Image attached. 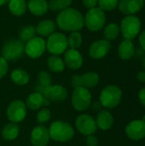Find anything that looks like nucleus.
<instances>
[{
    "mask_svg": "<svg viewBox=\"0 0 145 146\" xmlns=\"http://www.w3.org/2000/svg\"><path fill=\"white\" fill-rule=\"evenodd\" d=\"M56 26L65 32L79 31L85 26L82 14L74 8H68L58 13L56 20Z\"/></svg>",
    "mask_w": 145,
    "mask_h": 146,
    "instance_id": "1",
    "label": "nucleus"
},
{
    "mask_svg": "<svg viewBox=\"0 0 145 146\" xmlns=\"http://www.w3.org/2000/svg\"><path fill=\"white\" fill-rule=\"evenodd\" d=\"M48 129L50 139L59 143H66L72 140L75 134L73 127L62 121H53Z\"/></svg>",
    "mask_w": 145,
    "mask_h": 146,
    "instance_id": "2",
    "label": "nucleus"
},
{
    "mask_svg": "<svg viewBox=\"0 0 145 146\" xmlns=\"http://www.w3.org/2000/svg\"><path fill=\"white\" fill-rule=\"evenodd\" d=\"M121 98V89L115 85H109L101 91L99 96V102L103 108L110 110L116 108L120 104Z\"/></svg>",
    "mask_w": 145,
    "mask_h": 146,
    "instance_id": "3",
    "label": "nucleus"
},
{
    "mask_svg": "<svg viewBox=\"0 0 145 146\" xmlns=\"http://www.w3.org/2000/svg\"><path fill=\"white\" fill-rule=\"evenodd\" d=\"M106 23V15L100 8L89 9L84 17V24L88 30L97 32L103 28Z\"/></svg>",
    "mask_w": 145,
    "mask_h": 146,
    "instance_id": "4",
    "label": "nucleus"
},
{
    "mask_svg": "<svg viewBox=\"0 0 145 146\" xmlns=\"http://www.w3.org/2000/svg\"><path fill=\"white\" fill-rule=\"evenodd\" d=\"M91 93L89 89L82 86H77L73 89L71 96V104L73 108L79 112L85 111L91 105Z\"/></svg>",
    "mask_w": 145,
    "mask_h": 146,
    "instance_id": "5",
    "label": "nucleus"
},
{
    "mask_svg": "<svg viewBox=\"0 0 145 146\" xmlns=\"http://www.w3.org/2000/svg\"><path fill=\"white\" fill-rule=\"evenodd\" d=\"M120 30L125 39L132 40L136 38L141 30V21L134 15H126L121 22Z\"/></svg>",
    "mask_w": 145,
    "mask_h": 146,
    "instance_id": "6",
    "label": "nucleus"
},
{
    "mask_svg": "<svg viewBox=\"0 0 145 146\" xmlns=\"http://www.w3.org/2000/svg\"><path fill=\"white\" fill-rule=\"evenodd\" d=\"M1 53L7 62L16 61L25 53V44L20 39H10L3 44Z\"/></svg>",
    "mask_w": 145,
    "mask_h": 146,
    "instance_id": "7",
    "label": "nucleus"
},
{
    "mask_svg": "<svg viewBox=\"0 0 145 146\" xmlns=\"http://www.w3.org/2000/svg\"><path fill=\"white\" fill-rule=\"evenodd\" d=\"M68 39L65 34L55 32L46 40V50L53 56H60L67 50Z\"/></svg>",
    "mask_w": 145,
    "mask_h": 146,
    "instance_id": "8",
    "label": "nucleus"
},
{
    "mask_svg": "<svg viewBox=\"0 0 145 146\" xmlns=\"http://www.w3.org/2000/svg\"><path fill=\"white\" fill-rule=\"evenodd\" d=\"M27 114V108L25 102L16 99L12 101L6 109V115L10 122L19 123L25 120Z\"/></svg>",
    "mask_w": 145,
    "mask_h": 146,
    "instance_id": "9",
    "label": "nucleus"
},
{
    "mask_svg": "<svg viewBox=\"0 0 145 146\" xmlns=\"http://www.w3.org/2000/svg\"><path fill=\"white\" fill-rule=\"evenodd\" d=\"M74 126L77 131L85 136L94 134L97 130L96 120L88 114H81L75 119Z\"/></svg>",
    "mask_w": 145,
    "mask_h": 146,
    "instance_id": "10",
    "label": "nucleus"
},
{
    "mask_svg": "<svg viewBox=\"0 0 145 146\" xmlns=\"http://www.w3.org/2000/svg\"><path fill=\"white\" fill-rule=\"evenodd\" d=\"M100 77L98 74L93 71L86 72L81 75L75 74L72 78V85L75 88L77 86H82L86 89H91L98 85Z\"/></svg>",
    "mask_w": 145,
    "mask_h": 146,
    "instance_id": "11",
    "label": "nucleus"
},
{
    "mask_svg": "<svg viewBox=\"0 0 145 146\" xmlns=\"http://www.w3.org/2000/svg\"><path fill=\"white\" fill-rule=\"evenodd\" d=\"M46 50V41L41 37H34L25 44V53L32 59L40 57Z\"/></svg>",
    "mask_w": 145,
    "mask_h": 146,
    "instance_id": "12",
    "label": "nucleus"
},
{
    "mask_svg": "<svg viewBox=\"0 0 145 146\" xmlns=\"http://www.w3.org/2000/svg\"><path fill=\"white\" fill-rule=\"evenodd\" d=\"M40 93L43 94L45 99L52 102H63L68 97V90L61 85H50L43 89Z\"/></svg>",
    "mask_w": 145,
    "mask_h": 146,
    "instance_id": "13",
    "label": "nucleus"
},
{
    "mask_svg": "<svg viewBox=\"0 0 145 146\" xmlns=\"http://www.w3.org/2000/svg\"><path fill=\"white\" fill-rule=\"evenodd\" d=\"M50 140L49 129L43 126L38 125L34 127L31 132L30 141L32 146H47Z\"/></svg>",
    "mask_w": 145,
    "mask_h": 146,
    "instance_id": "14",
    "label": "nucleus"
},
{
    "mask_svg": "<svg viewBox=\"0 0 145 146\" xmlns=\"http://www.w3.org/2000/svg\"><path fill=\"white\" fill-rule=\"evenodd\" d=\"M126 136L134 141H139L145 138V122L142 120L130 121L125 129Z\"/></svg>",
    "mask_w": 145,
    "mask_h": 146,
    "instance_id": "15",
    "label": "nucleus"
},
{
    "mask_svg": "<svg viewBox=\"0 0 145 146\" xmlns=\"http://www.w3.org/2000/svg\"><path fill=\"white\" fill-rule=\"evenodd\" d=\"M111 49V44L107 39H99L93 42L89 48V56L92 59L99 60L105 57Z\"/></svg>",
    "mask_w": 145,
    "mask_h": 146,
    "instance_id": "16",
    "label": "nucleus"
},
{
    "mask_svg": "<svg viewBox=\"0 0 145 146\" xmlns=\"http://www.w3.org/2000/svg\"><path fill=\"white\" fill-rule=\"evenodd\" d=\"M63 62L65 66L73 70H77L80 68L83 65V56L81 53L75 49H68L64 52Z\"/></svg>",
    "mask_w": 145,
    "mask_h": 146,
    "instance_id": "17",
    "label": "nucleus"
},
{
    "mask_svg": "<svg viewBox=\"0 0 145 146\" xmlns=\"http://www.w3.org/2000/svg\"><path fill=\"white\" fill-rule=\"evenodd\" d=\"M144 0H121L118 8L122 14L132 15L139 12L144 8Z\"/></svg>",
    "mask_w": 145,
    "mask_h": 146,
    "instance_id": "18",
    "label": "nucleus"
},
{
    "mask_svg": "<svg viewBox=\"0 0 145 146\" xmlns=\"http://www.w3.org/2000/svg\"><path fill=\"white\" fill-rule=\"evenodd\" d=\"M95 120H96L97 128H99L103 131L109 130L112 127V126L114 125V121H115L114 116L108 110H100L97 113V118Z\"/></svg>",
    "mask_w": 145,
    "mask_h": 146,
    "instance_id": "19",
    "label": "nucleus"
},
{
    "mask_svg": "<svg viewBox=\"0 0 145 146\" xmlns=\"http://www.w3.org/2000/svg\"><path fill=\"white\" fill-rule=\"evenodd\" d=\"M48 100L43 96L42 93L34 92L27 96L25 101V104L26 108L30 110H38L40 108L46 104Z\"/></svg>",
    "mask_w": 145,
    "mask_h": 146,
    "instance_id": "20",
    "label": "nucleus"
},
{
    "mask_svg": "<svg viewBox=\"0 0 145 146\" xmlns=\"http://www.w3.org/2000/svg\"><path fill=\"white\" fill-rule=\"evenodd\" d=\"M26 4L30 13L36 16H42L49 10L46 0H28Z\"/></svg>",
    "mask_w": 145,
    "mask_h": 146,
    "instance_id": "21",
    "label": "nucleus"
},
{
    "mask_svg": "<svg viewBox=\"0 0 145 146\" xmlns=\"http://www.w3.org/2000/svg\"><path fill=\"white\" fill-rule=\"evenodd\" d=\"M118 55L121 59L128 61L135 55V45L132 40H123L118 47Z\"/></svg>",
    "mask_w": 145,
    "mask_h": 146,
    "instance_id": "22",
    "label": "nucleus"
},
{
    "mask_svg": "<svg viewBox=\"0 0 145 146\" xmlns=\"http://www.w3.org/2000/svg\"><path fill=\"white\" fill-rule=\"evenodd\" d=\"M56 24L52 20H44L36 26V33L41 37H49L55 33Z\"/></svg>",
    "mask_w": 145,
    "mask_h": 146,
    "instance_id": "23",
    "label": "nucleus"
},
{
    "mask_svg": "<svg viewBox=\"0 0 145 146\" xmlns=\"http://www.w3.org/2000/svg\"><path fill=\"white\" fill-rule=\"evenodd\" d=\"M20 133V127L17 123L9 122L3 126L1 135L3 139L6 141H13L15 140Z\"/></svg>",
    "mask_w": 145,
    "mask_h": 146,
    "instance_id": "24",
    "label": "nucleus"
},
{
    "mask_svg": "<svg viewBox=\"0 0 145 146\" xmlns=\"http://www.w3.org/2000/svg\"><path fill=\"white\" fill-rule=\"evenodd\" d=\"M10 79L16 86H26L30 80V75L25 69L18 68L11 71Z\"/></svg>",
    "mask_w": 145,
    "mask_h": 146,
    "instance_id": "25",
    "label": "nucleus"
},
{
    "mask_svg": "<svg viewBox=\"0 0 145 146\" xmlns=\"http://www.w3.org/2000/svg\"><path fill=\"white\" fill-rule=\"evenodd\" d=\"M8 6L10 13L15 16L23 15L27 9L26 0H9Z\"/></svg>",
    "mask_w": 145,
    "mask_h": 146,
    "instance_id": "26",
    "label": "nucleus"
},
{
    "mask_svg": "<svg viewBox=\"0 0 145 146\" xmlns=\"http://www.w3.org/2000/svg\"><path fill=\"white\" fill-rule=\"evenodd\" d=\"M47 66L50 72L56 74L62 73L65 68V63L59 56L51 55L47 59Z\"/></svg>",
    "mask_w": 145,
    "mask_h": 146,
    "instance_id": "27",
    "label": "nucleus"
},
{
    "mask_svg": "<svg viewBox=\"0 0 145 146\" xmlns=\"http://www.w3.org/2000/svg\"><path fill=\"white\" fill-rule=\"evenodd\" d=\"M37 80H38V84H37V92H41V91L48 86H50V85H52V79L50 74H49V72L45 71V70H42L38 74L37 76Z\"/></svg>",
    "mask_w": 145,
    "mask_h": 146,
    "instance_id": "28",
    "label": "nucleus"
},
{
    "mask_svg": "<svg viewBox=\"0 0 145 146\" xmlns=\"http://www.w3.org/2000/svg\"><path fill=\"white\" fill-rule=\"evenodd\" d=\"M120 27L116 23H109L103 29V36L107 40H114L120 34Z\"/></svg>",
    "mask_w": 145,
    "mask_h": 146,
    "instance_id": "29",
    "label": "nucleus"
},
{
    "mask_svg": "<svg viewBox=\"0 0 145 146\" xmlns=\"http://www.w3.org/2000/svg\"><path fill=\"white\" fill-rule=\"evenodd\" d=\"M36 28L32 25H26L23 27L19 32V39L23 43H26L30 39L35 37L36 35Z\"/></svg>",
    "mask_w": 145,
    "mask_h": 146,
    "instance_id": "30",
    "label": "nucleus"
},
{
    "mask_svg": "<svg viewBox=\"0 0 145 146\" xmlns=\"http://www.w3.org/2000/svg\"><path fill=\"white\" fill-rule=\"evenodd\" d=\"M67 39H68V47L70 49H75V50L79 48V46L83 42V37L79 31L71 32L68 37H67Z\"/></svg>",
    "mask_w": 145,
    "mask_h": 146,
    "instance_id": "31",
    "label": "nucleus"
},
{
    "mask_svg": "<svg viewBox=\"0 0 145 146\" xmlns=\"http://www.w3.org/2000/svg\"><path fill=\"white\" fill-rule=\"evenodd\" d=\"M72 3L73 0H50L48 7L52 11H62L69 8Z\"/></svg>",
    "mask_w": 145,
    "mask_h": 146,
    "instance_id": "32",
    "label": "nucleus"
},
{
    "mask_svg": "<svg viewBox=\"0 0 145 146\" xmlns=\"http://www.w3.org/2000/svg\"><path fill=\"white\" fill-rule=\"evenodd\" d=\"M51 117V113L49 109L44 108L41 110H38L37 115H36V121L39 125H43L47 123Z\"/></svg>",
    "mask_w": 145,
    "mask_h": 146,
    "instance_id": "33",
    "label": "nucleus"
},
{
    "mask_svg": "<svg viewBox=\"0 0 145 146\" xmlns=\"http://www.w3.org/2000/svg\"><path fill=\"white\" fill-rule=\"evenodd\" d=\"M120 0H98L97 4L103 11H111L118 7Z\"/></svg>",
    "mask_w": 145,
    "mask_h": 146,
    "instance_id": "34",
    "label": "nucleus"
},
{
    "mask_svg": "<svg viewBox=\"0 0 145 146\" xmlns=\"http://www.w3.org/2000/svg\"><path fill=\"white\" fill-rule=\"evenodd\" d=\"M8 69H9L8 62L1 56H0V79L3 78L7 74Z\"/></svg>",
    "mask_w": 145,
    "mask_h": 146,
    "instance_id": "35",
    "label": "nucleus"
},
{
    "mask_svg": "<svg viewBox=\"0 0 145 146\" xmlns=\"http://www.w3.org/2000/svg\"><path fill=\"white\" fill-rule=\"evenodd\" d=\"M85 143L87 146H97L98 145V139L94 134L88 135L86 136Z\"/></svg>",
    "mask_w": 145,
    "mask_h": 146,
    "instance_id": "36",
    "label": "nucleus"
},
{
    "mask_svg": "<svg viewBox=\"0 0 145 146\" xmlns=\"http://www.w3.org/2000/svg\"><path fill=\"white\" fill-rule=\"evenodd\" d=\"M82 3L86 8L92 9V8H95L97 6L98 0H82Z\"/></svg>",
    "mask_w": 145,
    "mask_h": 146,
    "instance_id": "37",
    "label": "nucleus"
},
{
    "mask_svg": "<svg viewBox=\"0 0 145 146\" xmlns=\"http://www.w3.org/2000/svg\"><path fill=\"white\" fill-rule=\"evenodd\" d=\"M138 100H139V102L141 103V104H142L144 107H145V87L141 88V89L138 91Z\"/></svg>",
    "mask_w": 145,
    "mask_h": 146,
    "instance_id": "38",
    "label": "nucleus"
},
{
    "mask_svg": "<svg viewBox=\"0 0 145 146\" xmlns=\"http://www.w3.org/2000/svg\"><path fill=\"white\" fill-rule=\"evenodd\" d=\"M138 41H139V44H140V47L142 48V50L144 51H145V30L142 31L141 33L139 34Z\"/></svg>",
    "mask_w": 145,
    "mask_h": 146,
    "instance_id": "39",
    "label": "nucleus"
},
{
    "mask_svg": "<svg viewBox=\"0 0 145 146\" xmlns=\"http://www.w3.org/2000/svg\"><path fill=\"white\" fill-rule=\"evenodd\" d=\"M137 79L138 81L145 83V71H140L137 74Z\"/></svg>",
    "mask_w": 145,
    "mask_h": 146,
    "instance_id": "40",
    "label": "nucleus"
},
{
    "mask_svg": "<svg viewBox=\"0 0 145 146\" xmlns=\"http://www.w3.org/2000/svg\"><path fill=\"white\" fill-rule=\"evenodd\" d=\"M102 107H103V106H102V104H100V102H97H97H95V103L93 104V109H94L95 110H97L98 112H99L100 110H101V109H102Z\"/></svg>",
    "mask_w": 145,
    "mask_h": 146,
    "instance_id": "41",
    "label": "nucleus"
},
{
    "mask_svg": "<svg viewBox=\"0 0 145 146\" xmlns=\"http://www.w3.org/2000/svg\"><path fill=\"white\" fill-rule=\"evenodd\" d=\"M9 2V0H0V6H3L6 3H8Z\"/></svg>",
    "mask_w": 145,
    "mask_h": 146,
    "instance_id": "42",
    "label": "nucleus"
},
{
    "mask_svg": "<svg viewBox=\"0 0 145 146\" xmlns=\"http://www.w3.org/2000/svg\"><path fill=\"white\" fill-rule=\"evenodd\" d=\"M143 67L144 68V69H145V57L143 59Z\"/></svg>",
    "mask_w": 145,
    "mask_h": 146,
    "instance_id": "43",
    "label": "nucleus"
},
{
    "mask_svg": "<svg viewBox=\"0 0 145 146\" xmlns=\"http://www.w3.org/2000/svg\"><path fill=\"white\" fill-rule=\"evenodd\" d=\"M141 120H142L143 121H144L145 122V115H144V116H143V117H142V119H141Z\"/></svg>",
    "mask_w": 145,
    "mask_h": 146,
    "instance_id": "44",
    "label": "nucleus"
},
{
    "mask_svg": "<svg viewBox=\"0 0 145 146\" xmlns=\"http://www.w3.org/2000/svg\"><path fill=\"white\" fill-rule=\"evenodd\" d=\"M144 3H145V0H144Z\"/></svg>",
    "mask_w": 145,
    "mask_h": 146,
    "instance_id": "45",
    "label": "nucleus"
}]
</instances>
